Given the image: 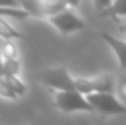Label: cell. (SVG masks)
<instances>
[{"label":"cell","mask_w":126,"mask_h":125,"mask_svg":"<svg viewBox=\"0 0 126 125\" xmlns=\"http://www.w3.org/2000/svg\"><path fill=\"white\" fill-rule=\"evenodd\" d=\"M94 112L103 116H113V115H125L126 106L125 103L116 96L114 91H94L87 94Z\"/></svg>","instance_id":"obj_1"},{"label":"cell","mask_w":126,"mask_h":125,"mask_svg":"<svg viewBox=\"0 0 126 125\" xmlns=\"http://www.w3.org/2000/svg\"><path fill=\"white\" fill-rule=\"evenodd\" d=\"M54 104L63 113L88 112L95 113L87 96L78 90H57L54 94Z\"/></svg>","instance_id":"obj_2"},{"label":"cell","mask_w":126,"mask_h":125,"mask_svg":"<svg viewBox=\"0 0 126 125\" xmlns=\"http://www.w3.org/2000/svg\"><path fill=\"white\" fill-rule=\"evenodd\" d=\"M47 21L62 35H69L85 28V21L75 12V9H72V6H67L62 10L50 15Z\"/></svg>","instance_id":"obj_3"},{"label":"cell","mask_w":126,"mask_h":125,"mask_svg":"<svg viewBox=\"0 0 126 125\" xmlns=\"http://www.w3.org/2000/svg\"><path fill=\"white\" fill-rule=\"evenodd\" d=\"M38 80L54 90H76L75 77H72L64 66H51L38 72Z\"/></svg>","instance_id":"obj_4"},{"label":"cell","mask_w":126,"mask_h":125,"mask_svg":"<svg viewBox=\"0 0 126 125\" xmlns=\"http://www.w3.org/2000/svg\"><path fill=\"white\" fill-rule=\"evenodd\" d=\"M98 35L104 40V43H107L111 47V50L116 55L119 66L126 71V41H123V40H120V38H117V37H114V35H111L109 32H104V31H101Z\"/></svg>","instance_id":"obj_5"},{"label":"cell","mask_w":126,"mask_h":125,"mask_svg":"<svg viewBox=\"0 0 126 125\" xmlns=\"http://www.w3.org/2000/svg\"><path fill=\"white\" fill-rule=\"evenodd\" d=\"M38 3H40L41 19H47L50 15L69 6L67 0H38Z\"/></svg>","instance_id":"obj_6"},{"label":"cell","mask_w":126,"mask_h":125,"mask_svg":"<svg viewBox=\"0 0 126 125\" xmlns=\"http://www.w3.org/2000/svg\"><path fill=\"white\" fill-rule=\"evenodd\" d=\"M91 87L94 91H114V78L113 75L103 74L91 78Z\"/></svg>","instance_id":"obj_7"},{"label":"cell","mask_w":126,"mask_h":125,"mask_svg":"<svg viewBox=\"0 0 126 125\" xmlns=\"http://www.w3.org/2000/svg\"><path fill=\"white\" fill-rule=\"evenodd\" d=\"M7 18L0 16V38L3 40H25V35L15 30L7 21Z\"/></svg>","instance_id":"obj_8"},{"label":"cell","mask_w":126,"mask_h":125,"mask_svg":"<svg viewBox=\"0 0 126 125\" xmlns=\"http://www.w3.org/2000/svg\"><path fill=\"white\" fill-rule=\"evenodd\" d=\"M101 15L110 16L114 21L117 18H126V0H113V3Z\"/></svg>","instance_id":"obj_9"},{"label":"cell","mask_w":126,"mask_h":125,"mask_svg":"<svg viewBox=\"0 0 126 125\" xmlns=\"http://www.w3.org/2000/svg\"><path fill=\"white\" fill-rule=\"evenodd\" d=\"M0 16L18 19V21H24V19L31 18V15L27 10H24L22 7H6V6H0Z\"/></svg>","instance_id":"obj_10"},{"label":"cell","mask_w":126,"mask_h":125,"mask_svg":"<svg viewBox=\"0 0 126 125\" xmlns=\"http://www.w3.org/2000/svg\"><path fill=\"white\" fill-rule=\"evenodd\" d=\"M19 6L24 10H27L32 18H40L41 19V12H40L38 0H19Z\"/></svg>","instance_id":"obj_11"},{"label":"cell","mask_w":126,"mask_h":125,"mask_svg":"<svg viewBox=\"0 0 126 125\" xmlns=\"http://www.w3.org/2000/svg\"><path fill=\"white\" fill-rule=\"evenodd\" d=\"M7 80V83L10 84V87L13 88V91L18 94V96H24L25 91H27V85L21 81L19 75H6L4 77Z\"/></svg>","instance_id":"obj_12"},{"label":"cell","mask_w":126,"mask_h":125,"mask_svg":"<svg viewBox=\"0 0 126 125\" xmlns=\"http://www.w3.org/2000/svg\"><path fill=\"white\" fill-rule=\"evenodd\" d=\"M4 69H6V75H19L21 72V65L18 58H4Z\"/></svg>","instance_id":"obj_13"},{"label":"cell","mask_w":126,"mask_h":125,"mask_svg":"<svg viewBox=\"0 0 126 125\" xmlns=\"http://www.w3.org/2000/svg\"><path fill=\"white\" fill-rule=\"evenodd\" d=\"M0 97L7 99V100H15L16 97H19L18 94L13 91V88L10 87V84L7 83V80L4 77L0 78Z\"/></svg>","instance_id":"obj_14"},{"label":"cell","mask_w":126,"mask_h":125,"mask_svg":"<svg viewBox=\"0 0 126 125\" xmlns=\"http://www.w3.org/2000/svg\"><path fill=\"white\" fill-rule=\"evenodd\" d=\"M1 55L4 58H18V50L12 43V40H6L4 46L1 47Z\"/></svg>","instance_id":"obj_15"},{"label":"cell","mask_w":126,"mask_h":125,"mask_svg":"<svg viewBox=\"0 0 126 125\" xmlns=\"http://www.w3.org/2000/svg\"><path fill=\"white\" fill-rule=\"evenodd\" d=\"M94 1V6H95V9L98 10V12H104L111 3H113V0H93Z\"/></svg>","instance_id":"obj_16"},{"label":"cell","mask_w":126,"mask_h":125,"mask_svg":"<svg viewBox=\"0 0 126 125\" xmlns=\"http://www.w3.org/2000/svg\"><path fill=\"white\" fill-rule=\"evenodd\" d=\"M117 96H119V99L123 103H126V81H122L119 84V87H117Z\"/></svg>","instance_id":"obj_17"},{"label":"cell","mask_w":126,"mask_h":125,"mask_svg":"<svg viewBox=\"0 0 126 125\" xmlns=\"http://www.w3.org/2000/svg\"><path fill=\"white\" fill-rule=\"evenodd\" d=\"M0 6H6V7H21L19 6V0H0Z\"/></svg>","instance_id":"obj_18"},{"label":"cell","mask_w":126,"mask_h":125,"mask_svg":"<svg viewBox=\"0 0 126 125\" xmlns=\"http://www.w3.org/2000/svg\"><path fill=\"white\" fill-rule=\"evenodd\" d=\"M6 77V69H4V61H3V55L0 50V78Z\"/></svg>","instance_id":"obj_19"},{"label":"cell","mask_w":126,"mask_h":125,"mask_svg":"<svg viewBox=\"0 0 126 125\" xmlns=\"http://www.w3.org/2000/svg\"><path fill=\"white\" fill-rule=\"evenodd\" d=\"M79 1H81V0H67L69 6H72V7H76V6L79 4Z\"/></svg>","instance_id":"obj_20"},{"label":"cell","mask_w":126,"mask_h":125,"mask_svg":"<svg viewBox=\"0 0 126 125\" xmlns=\"http://www.w3.org/2000/svg\"><path fill=\"white\" fill-rule=\"evenodd\" d=\"M119 30H120V31H123V32H126V18H125V22L119 24Z\"/></svg>","instance_id":"obj_21"}]
</instances>
